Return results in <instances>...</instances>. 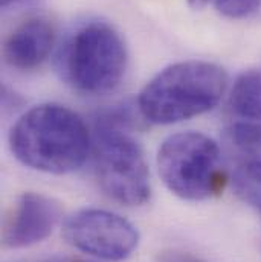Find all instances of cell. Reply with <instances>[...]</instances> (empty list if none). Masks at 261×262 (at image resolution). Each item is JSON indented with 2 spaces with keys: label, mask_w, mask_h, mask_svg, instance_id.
<instances>
[{
  "label": "cell",
  "mask_w": 261,
  "mask_h": 262,
  "mask_svg": "<svg viewBox=\"0 0 261 262\" xmlns=\"http://www.w3.org/2000/svg\"><path fill=\"white\" fill-rule=\"evenodd\" d=\"M62 262H93V261H86V259H79V258H72V259H65V261Z\"/></svg>",
  "instance_id": "obj_15"
},
{
  "label": "cell",
  "mask_w": 261,
  "mask_h": 262,
  "mask_svg": "<svg viewBox=\"0 0 261 262\" xmlns=\"http://www.w3.org/2000/svg\"><path fill=\"white\" fill-rule=\"evenodd\" d=\"M17 2H20V0H0V5H2L3 8H8V6L14 5V3H17Z\"/></svg>",
  "instance_id": "obj_14"
},
{
  "label": "cell",
  "mask_w": 261,
  "mask_h": 262,
  "mask_svg": "<svg viewBox=\"0 0 261 262\" xmlns=\"http://www.w3.org/2000/svg\"><path fill=\"white\" fill-rule=\"evenodd\" d=\"M55 26L46 17H32L20 23L6 38L3 58L12 69L28 72L43 64L55 45Z\"/></svg>",
  "instance_id": "obj_9"
},
{
  "label": "cell",
  "mask_w": 261,
  "mask_h": 262,
  "mask_svg": "<svg viewBox=\"0 0 261 262\" xmlns=\"http://www.w3.org/2000/svg\"><path fill=\"white\" fill-rule=\"evenodd\" d=\"M96 182L109 198L124 206H142L151 195L148 165L139 142L127 130V115H103L92 142Z\"/></svg>",
  "instance_id": "obj_4"
},
{
  "label": "cell",
  "mask_w": 261,
  "mask_h": 262,
  "mask_svg": "<svg viewBox=\"0 0 261 262\" xmlns=\"http://www.w3.org/2000/svg\"><path fill=\"white\" fill-rule=\"evenodd\" d=\"M157 171L168 191L187 201L217 195L226 183L217 142L198 131L168 136L157 151Z\"/></svg>",
  "instance_id": "obj_5"
},
{
  "label": "cell",
  "mask_w": 261,
  "mask_h": 262,
  "mask_svg": "<svg viewBox=\"0 0 261 262\" xmlns=\"http://www.w3.org/2000/svg\"><path fill=\"white\" fill-rule=\"evenodd\" d=\"M215 9L232 20H240L252 15L261 5V0H212Z\"/></svg>",
  "instance_id": "obj_11"
},
{
  "label": "cell",
  "mask_w": 261,
  "mask_h": 262,
  "mask_svg": "<svg viewBox=\"0 0 261 262\" xmlns=\"http://www.w3.org/2000/svg\"><path fill=\"white\" fill-rule=\"evenodd\" d=\"M156 262H208L203 258L196 256L194 253L177 250V249H167L157 253Z\"/></svg>",
  "instance_id": "obj_12"
},
{
  "label": "cell",
  "mask_w": 261,
  "mask_h": 262,
  "mask_svg": "<svg viewBox=\"0 0 261 262\" xmlns=\"http://www.w3.org/2000/svg\"><path fill=\"white\" fill-rule=\"evenodd\" d=\"M228 75L222 66L187 60L162 69L140 90L137 108L156 125L188 121L212 110L223 98Z\"/></svg>",
  "instance_id": "obj_2"
},
{
  "label": "cell",
  "mask_w": 261,
  "mask_h": 262,
  "mask_svg": "<svg viewBox=\"0 0 261 262\" xmlns=\"http://www.w3.org/2000/svg\"><path fill=\"white\" fill-rule=\"evenodd\" d=\"M231 145L261 139V69L240 73L226 102Z\"/></svg>",
  "instance_id": "obj_8"
},
{
  "label": "cell",
  "mask_w": 261,
  "mask_h": 262,
  "mask_svg": "<svg viewBox=\"0 0 261 262\" xmlns=\"http://www.w3.org/2000/svg\"><path fill=\"white\" fill-rule=\"evenodd\" d=\"M8 140L22 165L57 176L79 169L92 148L86 122L60 104H40L28 110L12 125Z\"/></svg>",
  "instance_id": "obj_1"
},
{
  "label": "cell",
  "mask_w": 261,
  "mask_h": 262,
  "mask_svg": "<svg viewBox=\"0 0 261 262\" xmlns=\"http://www.w3.org/2000/svg\"><path fill=\"white\" fill-rule=\"evenodd\" d=\"M127 67V46L121 34L106 21H89L76 28L57 58L62 79L90 96L113 92L123 82Z\"/></svg>",
  "instance_id": "obj_3"
},
{
  "label": "cell",
  "mask_w": 261,
  "mask_h": 262,
  "mask_svg": "<svg viewBox=\"0 0 261 262\" xmlns=\"http://www.w3.org/2000/svg\"><path fill=\"white\" fill-rule=\"evenodd\" d=\"M231 183L235 195L261 215V139L235 143Z\"/></svg>",
  "instance_id": "obj_10"
},
{
  "label": "cell",
  "mask_w": 261,
  "mask_h": 262,
  "mask_svg": "<svg viewBox=\"0 0 261 262\" xmlns=\"http://www.w3.org/2000/svg\"><path fill=\"white\" fill-rule=\"evenodd\" d=\"M209 0H190V5L193 6V8H202V6H205L206 3H208Z\"/></svg>",
  "instance_id": "obj_13"
},
{
  "label": "cell",
  "mask_w": 261,
  "mask_h": 262,
  "mask_svg": "<svg viewBox=\"0 0 261 262\" xmlns=\"http://www.w3.org/2000/svg\"><path fill=\"white\" fill-rule=\"evenodd\" d=\"M62 216L58 201L37 192H25L11 207L2 232L3 246L25 249L45 241Z\"/></svg>",
  "instance_id": "obj_7"
},
{
  "label": "cell",
  "mask_w": 261,
  "mask_h": 262,
  "mask_svg": "<svg viewBox=\"0 0 261 262\" xmlns=\"http://www.w3.org/2000/svg\"><path fill=\"white\" fill-rule=\"evenodd\" d=\"M63 236L69 246L104 261H124L139 244V232L130 221L106 209H79L67 216Z\"/></svg>",
  "instance_id": "obj_6"
}]
</instances>
